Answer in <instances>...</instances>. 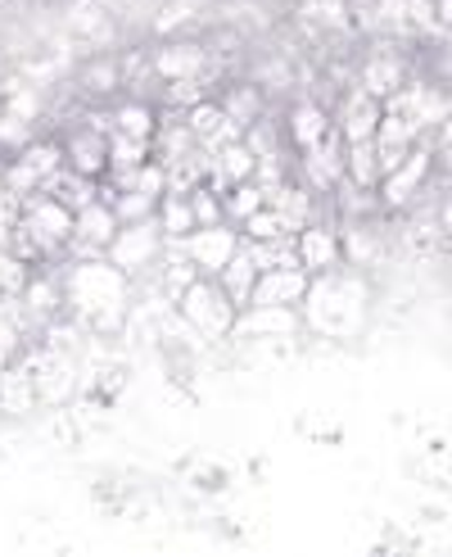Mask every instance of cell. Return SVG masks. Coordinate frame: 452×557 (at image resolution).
<instances>
[{"instance_id": "2", "label": "cell", "mask_w": 452, "mask_h": 557, "mask_svg": "<svg viewBox=\"0 0 452 557\" xmlns=\"http://www.w3.org/2000/svg\"><path fill=\"white\" fill-rule=\"evenodd\" d=\"M163 255V227H159V213L154 218H140V222H123L118 236L109 240L104 259L113 268H123L127 276H146Z\"/></svg>"}, {"instance_id": "25", "label": "cell", "mask_w": 452, "mask_h": 557, "mask_svg": "<svg viewBox=\"0 0 452 557\" xmlns=\"http://www.w3.org/2000/svg\"><path fill=\"white\" fill-rule=\"evenodd\" d=\"M159 227L163 236H190L200 222H194V205H190V195H177V190H167L163 200H159Z\"/></svg>"}, {"instance_id": "19", "label": "cell", "mask_w": 452, "mask_h": 557, "mask_svg": "<svg viewBox=\"0 0 452 557\" xmlns=\"http://www.w3.org/2000/svg\"><path fill=\"white\" fill-rule=\"evenodd\" d=\"M41 395H37V381H33V368L27 363H10V368H0V412H10V417H27V412H37Z\"/></svg>"}, {"instance_id": "8", "label": "cell", "mask_w": 452, "mask_h": 557, "mask_svg": "<svg viewBox=\"0 0 452 557\" xmlns=\"http://www.w3.org/2000/svg\"><path fill=\"white\" fill-rule=\"evenodd\" d=\"M299 169H303V186L317 190V195H335V186L344 182V136L339 127H330L317 146L299 150Z\"/></svg>"}, {"instance_id": "9", "label": "cell", "mask_w": 452, "mask_h": 557, "mask_svg": "<svg viewBox=\"0 0 452 557\" xmlns=\"http://www.w3.org/2000/svg\"><path fill=\"white\" fill-rule=\"evenodd\" d=\"M236 249H240V227L236 222H213V227H194L186 236V255L204 276H217Z\"/></svg>"}, {"instance_id": "29", "label": "cell", "mask_w": 452, "mask_h": 557, "mask_svg": "<svg viewBox=\"0 0 452 557\" xmlns=\"http://www.w3.org/2000/svg\"><path fill=\"white\" fill-rule=\"evenodd\" d=\"M240 236H244V240H280V236H294V232L286 227V218H280L272 205H263L253 218L240 222Z\"/></svg>"}, {"instance_id": "28", "label": "cell", "mask_w": 452, "mask_h": 557, "mask_svg": "<svg viewBox=\"0 0 452 557\" xmlns=\"http://www.w3.org/2000/svg\"><path fill=\"white\" fill-rule=\"evenodd\" d=\"M150 154H154L150 141H136V136L109 132V173H136Z\"/></svg>"}, {"instance_id": "32", "label": "cell", "mask_w": 452, "mask_h": 557, "mask_svg": "<svg viewBox=\"0 0 452 557\" xmlns=\"http://www.w3.org/2000/svg\"><path fill=\"white\" fill-rule=\"evenodd\" d=\"M27 276H33V268H27L14 249L5 245L0 249V295H23V286H27Z\"/></svg>"}, {"instance_id": "34", "label": "cell", "mask_w": 452, "mask_h": 557, "mask_svg": "<svg viewBox=\"0 0 452 557\" xmlns=\"http://www.w3.org/2000/svg\"><path fill=\"white\" fill-rule=\"evenodd\" d=\"M27 141H37V136H33V123L5 109V114H0V146H10V154H18Z\"/></svg>"}, {"instance_id": "3", "label": "cell", "mask_w": 452, "mask_h": 557, "mask_svg": "<svg viewBox=\"0 0 452 557\" xmlns=\"http://www.w3.org/2000/svg\"><path fill=\"white\" fill-rule=\"evenodd\" d=\"M177 309L186 313L190 326H200L209 341H226L231 336V326H236V304L226 299V290L213 282V276H200L181 299H177Z\"/></svg>"}, {"instance_id": "6", "label": "cell", "mask_w": 452, "mask_h": 557, "mask_svg": "<svg viewBox=\"0 0 452 557\" xmlns=\"http://www.w3.org/2000/svg\"><path fill=\"white\" fill-rule=\"evenodd\" d=\"M118 213H113L109 200H91L87 209H77L73 213V236L64 249H73V259H104V249L109 240L118 236Z\"/></svg>"}, {"instance_id": "39", "label": "cell", "mask_w": 452, "mask_h": 557, "mask_svg": "<svg viewBox=\"0 0 452 557\" xmlns=\"http://www.w3.org/2000/svg\"><path fill=\"white\" fill-rule=\"evenodd\" d=\"M10 232H14V227H0V249H5V245H10Z\"/></svg>"}, {"instance_id": "13", "label": "cell", "mask_w": 452, "mask_h": 557, "mask_svg": "<svg viewBox=\"0 0 452 557\" xmlns=\"http://www.w3.org/2000/svg\"><path fill=\"white\" fill-rule=\"evenodd\" d=\"M307 286H313V276H307L299 263L294 268H267V272H259V286H253L249 304H286V309H303Z\"/></svg>"}, {"instance_id": "26", "label": "cell", "mask_w": 452, "mask_h": 557, "mask_svg": "<svg viewBox=\"0 0 452 557\" xmlns=\"http://www.w3.org/2000/svg\"><path fill=\"white\" fill-rule=\"evenodd\" d=\"M263 205H267V190H263L259 182H253V177H249V182H236L231 190H226V195H222V209H226V222H236V227H240V222H244V218H253V213H259Z\"/></svg>"}, {"instance_id": "16", "label": "cell", "mask_w": 452, "mask_h": 557, "mask_svg": "<svg viewBox=\"0 0 452 557\" xmlns=\"http://www.w3.org/2000/svg\"><path fill=\"white\" fill-rule=\"evenodd\" d=\"M330 127H335V114L322 100H299V104H290L286 127H280V132H286V141L294 150H307V146H317Z\"/></svg>"}, {"instance_id": "33", "label": "cell", "mask_w": 452, "mask_h": 557, "mask_svg": "<svg viewBox=\"0 0 452 557\" xmlns=\"http://www.w3.org/2000/svg\"><path fill=\"white\" fill-rule=\"evenodd\" d=\"M407 23L420 37H439V0H407Z\"/></svg>"}, {"instance_id": "5", "label": "cell", "mask_w": 452, "mask_h": 557, "mask_svg": "<svg viewBox=\"0 0 452 557\" xmlns=\"http://www.w3.org/2000/svg\"><path fill=\"white\" fill-rule=\"evenodd\" d=\"M430 173H435V141H430V136H420L416 150H412L393 173H385L376 190H380V200H385L389 209H407L416 195H426Z\"/></svg>"}, {"instance_id": "35", "label": "cell", "mask_w": 452, "mask_h": 557, "mask_svg": "<svg viewBox=\"0 0 452 557\" xmlns=\"http://www.w3.org/2000/svg\"><path fill=\"white\" fill-rule=\"evenodd\" d=\"M190 14H194L190 0H167V5L159 10V18H154V33H159V37H167V33H173V27H181Z\"/></svg>"}, {"instance_id": "22", "label": "cell", "mask_w": 452, "mask_h": 557, "mask_svg": "<svg viewBox=\"0 0 452 557\" xmlns=\"http://www.w3.org/2000/svg\"><path fill=\"white\" fill-rule=\"evenodd\" d=\"M344 177L362 190H376L380 186V150H376V136L372 141H344Z\"/></svg>"}, {"instance_id": "20", "label": "cell", "mask_w": 452, "mask_h": 557, "mask_svg": "<svg viewBox=\"0 0 452 557\" xmlns=\"http://www.w3.org/2000/svg\"><path fill=\"white\" fill-rule=\"evenodd\" d=\"M217 104L226 109V119H231L240 132H249L253 123H263V109H267V96L259 82H236V87H226L217 96Z\"/></svg>"}, {"instance_id": "40", "label": "cell", "mask_w": 452, "mask_h": 557, "mask_svg": "<svg viewBox=\"0 0 452 557\" xmlns=\"http://www.w3.org/2000/svg\"><path fill=\"white\" fill-rule=\"evenodd\" d=\"M0 190H5V169H0Z\"/></svg>"}, {"instance_id": "21", "label": "cell", "mask_w": 452, "mask_h": 557, "mask_svg": "<svg viewBox=\"0 0 452 557\" xmlns=\"http://www.w3.org/2000/svg\"><path fill=\"white\" fill-rule=\"evenodd\" d=\"M317 190H307L303 182L294 186V182H280L272 195H267V205L286 218V227L290 232H299V227H307V222H313V209H317V200H313Z\"/></svg>"}, {"instance_id": "27", "label": "cell", "mask_w": 452, "mask_h": 557, "mask_svg": "<svg viewBox=\"0 0 452 557\" xmlns=\"http://www.w3.org/2000/svg\"><path fill=\"white\" fill-rule=\"evenodd\" d=\"M118 87H123V69H118L113 54H96V60L81 64V91L87 96H109Z\"/></svg>"}, {"instance_id": "7", "label": "cell", "mask_w": 452, "mask_h": 557, "mask_svg": "<svg viewBox=\"0 0 452 557\" xmlns=\"http://www.w3.org/2000/svg\"><path fill=\"white\" fill-rule=\"evenodd\" d=\"M23 222L33 227V236L41 240L46 255H64V245L73 236V209L64 200H54V195L37 190L23 200Z\"/></svg>"}, {"instance_id": "14", "label": "cell", "mask_w": 452, "mask_h": 557, "mask_svg": "<svg viewBox=\"0 0 452 557\" xmlns=\"http://www.w3.org/2000/svg\"><path fill=\"white\" fill-rule=\"evenodd\" d=\"M64 163L81 177H104L109 173V136L100 127H73V136L64 141Z\"/></svg>"}, {"instance_id": "11", "label": "cell", "mask_w": 452, "mask_h": 557, "mask_svg": "<svg viewBox=\"0 0 452 557\" xmlns=\"http://www.w3.org/2000/svg\"><path fill=\"white\" fill-rule=\"evenodd\" d=\"M403 82H407V54H403V50H389V46H376V50L357 64L353 87L372 91L376 100H389L393 91L403 87Z\"/></svg>"}, {"instance_id": "1", "label": "cell", "mask_w": 452, "mask_h": 557, "mask_svg": "<svg viewBox=\"0 0 452 557\" xmlns=\"http://www.w3.org/2000/svg\"><path fill=\"white\" fill-rule=\"evenodd\" d=\"M366 318V282L353 272H322L313 276L303 299V322L322 331L326 341H344Z\"/></svg>"}, {"instance_id": "30", "label": "cell", "mask_w": 452, "mask_h": 557, "mask_svg": "<svg viewBox=\"0 0 452 557\" xmlns=\"http://www.w3.org/2000/svg\"><path fill=\"white\" fill-rule=\"evenodd\" d=\"M159 100L167 109H190V104L209 100V87H204V77H173V82H163V96Z\"/></svg>"}, {"instance_id": "37", "label": "cell", "mask_w": 452, "mask_h": 557, "mask_svg": "<svg viewBox=\"0 0 452 557\" xmlns=\"http://www.w3.org/2000/svg\"><path fill=\"white\" fill-rule=\"evenodd\" d=\"M439 37H452V0H439Z\"/></svg>"}, {"instance_id": "38", "label": "cell", "mask_w": 452, "mask_h": 557, "mask_svg": "<svg viewBox=\"0 0 452 557\" xmlns=\"http://www.w3.org/2000/svg\"><path fill=\"white\" fill-rule=\"evenodd\" d=\"M439 73H443V82L452 87V50H443V54H439Z\"/></svg>"}, {"instance_id": "23", "label": "cell", "mask_w": 452, "mask_h": 557, "mask_svg": "<svg viewBox=\"0 0 452 557\" xmlns=\"http://www.w3.org/2000/svg\"><path fill=\"white\" fill-rule=\"evenodd\" d=\"M154 127H159V114L146 100H123L118 109H113V132L136 136V141H154Z\"/></svg>"}, {"instance_id": "24", "label": "cell", "mask_w": 452, "mask_h": 557, "mask_svg": "<svg viewBox=\"0 0 452 557\" xmlns=\"http://www.w3.org/2000/svg\"><path fill=\"white\" fill-rule=\"evenodd\" d=\"M68 33L81 37V46L109 41V14H104V5H96V0H77V5L68 10Z\"/></svg>"}, {"instance_id": "10", "label": "cell", "mask_w": 452, "mask_h": 557, "mask_svg": "<svg viewBox=\"0 0 452 557\" xmlns=\"http://www.w3.org/2000/svg\"><path fill=\"white\" fill-rule=\"evenodd\" d=\"M294 249H299V268L307 276L344 268V240H339V232L326 227V222H307V227H299L294 232Z\"/></svg>"}, {"instance_id": "31", "label": "cell", "mask_w": 452, "mask_h": 557, "mask_svg": "<svg viewBox=\"0 0 452 557\" xmlns=\"http://www.w3.org/2000/svg\"><path fill=\"white\" fill-rule=\"evenodd\" d=\"M190 205H194V222H200V227H213V222H226L222 195H217L209 182H200V186L190 190Z\"/></svg>"}, {"instance_id": "15", "label": "cell", "mask_w": 452, "mask_h": 557, "mask_svg": "<svg viewBox=\"0 0 452 557\" xmlns=\"http://www.w3.org/2000/svg\"><path fill=\"white\" fill-rule=\"evenodd\" d=\"M186 127H190V136L200 141L204 150H222L226 141H240V127L226 119V109L217 104V100H200V104H190L186 109Z\"/></svg>"}, {"instance_id": "12", "label": "cell", "mask_w": 452, "mask_h": 557, "mask_svg": "<svg viewBox=\"0 0 452 557\" xmlns=\"http://www.w3.org/2000/svg\"><path fill=\"white\" fill-rule=\"evenodd\" d=\"M380 114H385V100H376L372 91L362 87H349L339 96V109H335V127L344 141H372L376 127H380Z\"/></svg>"}, {"instance_id": "36", "label": "cell", "mask_w": 452, "mask_h": 557, "mask_svg": "<svg viewBox=\"0 0 452 557\" xmlns=\"http://www.w3.org/2000/svg\"><path fill=\"white\" fill-rule=\"evenodd\" d=\"M430 141H435V154H443V159L452 163V114L430 132Z\"/></svg>"}, {"instance_id": "4", "label": "cell", "mask_w": 452, "mask_h": 557, "mask_svg": "<svg viewBox=\"0 0 452 557\" xmlns=\"http://www.w3.org/2000/svg\"><path fill=\"white\" fill-rule=\"evenodd\" d=\"M303 326V309H286V304H249L236 313L231 336L236 341H272V345H290Z\"/></svg>"}, {"instance_id": "17", "label": "cell", "mask_w": 452, "mask_h": 557, "mask_svg": "<svg viewBox=\"0 0 452 557\" xmlns=\"http://www.w3.org/2000/svg\"><path fill=\"white\" fill-rule=\"evenodd\" d=\"M209 46L204 41H173L154 54V77L159 82H173V77H204L209 69Z\"/></svg>"}, {"instance_id": "18", "label": "cell", "mask_w": 452, "mask_h": 557, "mask_svg": "<svg viewBox=\"0 0 452 557\" xmlns=\"http://www.w3.org/2000/svg\"><path fill=\"white\" fill-rule=\"evenodd\" d=\"M259 263H253V255H249V245H244V236H240V249L231 259H226V268L213 276V282L226 290V299L236 304V309H249V299H253V286H259Z\"/></svg>"}]
</instances>
